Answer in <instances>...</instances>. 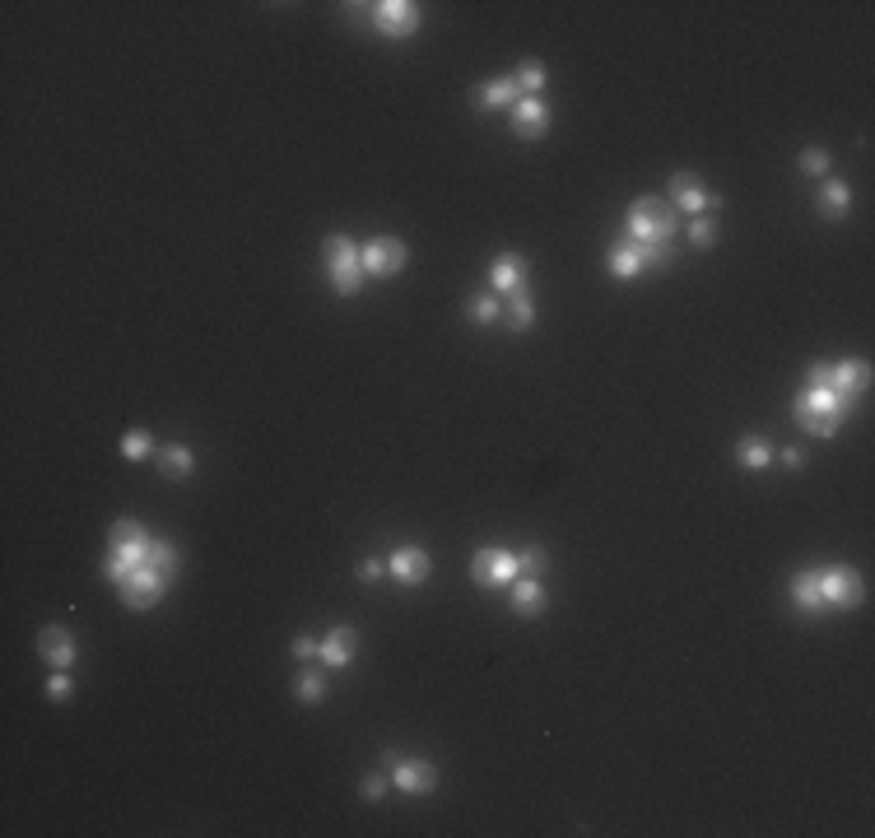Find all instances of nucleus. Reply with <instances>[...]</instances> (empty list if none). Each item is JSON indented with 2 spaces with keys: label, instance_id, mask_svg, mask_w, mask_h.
<instances>
[{
  "label": "nucleus",
  "instance_id": "nucleus-3",
  "mask_svg": "<svg viewBox=\"0 0 875 838\" xmlns=\"http://www.w3.org/2000/svg\"><path fill=\"white\" fill-rule=\"evenodd\" d=\"M322 261H326V280L336 289L340 298H354L364 289V247L345 238V233H331L322 247Z\"/></svg>",
  "mask_w": 875,
  "mask_h": 838
},
{
  "label": "nucleus",
  "instance_id": "nucleus-28",
  "mask_svg": "<svg viewBox=\"0 0 875 838\" xmlns=\"http://www.w3.org/2000/svg\"><path fill=\"white\" fill-rule=\"evenodd\" d=\"M796 168H801L806 177H824V173H829V149L806 145V149H801V159H796Z\"/></svg>",
  "mask_w": 875,
  "mask_h": 838
},
{
  "label": "nucleus",
  "instance_id": "nucleus-8",
  "mask_svg": "<svg viewBox=\"0 0 875 838\" xmlns=\"http://www.w3.org/2000/svg\"><path fill=\"white\" fill-rule=\"evenodd\" d=\"M471 578L480 582V587H512V582L522 578V568H517V555H512V550L485 545V550L471 555Z\"/></svg>",
  "mask_w": 875,
  "mask_h": 838
},
{
  "label": "nucleus",
  "instance_id": "nucleus-24",
  "mask_svg": "<svg viewBox=\"0 0 875 838\" xmlns=\"http://www.w3.org/2000/svg\"><path fill=\"white\" fill-rule=\"evenodd\" d=\"M736 461H741L745 471H768V466H773V447H768L764 438H745V443L736 447Z\"/></svg>",
  "mask_w": 875,
  "mask_h": 838
},
{
  "label": "nucleus",
  "instance_id": "nucleus-16",
  "mask_svg": "<svg viewBox=\"0 0 875 838\" xmlns=\"http://www.w3.org/2000/svg\"><path fill=\"white\" fill-rule=\"evenodd\" d=\"M508 117H512V131L522 140H540L550 131V103L545 98H517V108Z\"/></svg>",
  "mask_w": 875,
  "mask_h": 838
},
{
  "label": "nucleus",
  "instance_id": "nucleus-7",
  "mask_svg": "<svg viewBox=\"0 0 875 838\" xmlns=\"http://www.w3.org/2000/svg\"><path fill=\"white\" fill-rule=\"evenodd\" d=\"M629 233H633V243H671L675 210L661 205L657 196H638L629 205Z\"/></svg>",
  "mask_w": 875,
  "mask_h": 838
},
{
  "label": "nucleus",
  "instance_id": "nucleus-29",
  "mask_svg": "<svg viewBox=\"0 0 875 838\" xmlns=\"http://www.w3.org/2000/svg\"><path fill=\"white\" fill-rule=\"evenodd\" d=\"M149 452H154V438H149L145 429H131V433L122 438V457H126V461H145Z\"/></svg>",
  "mask_w": 875,
  "mask_h": 838
},
{
  "label": "nucleus",
  "instance_id": "nucleus-15",
  "mask_svg": "<svg viewBox=\"0 0 875 838\" xmlns=\"http://www.w3.org/2000/svg\"><path fill=\"white\" fill-rule=\"evenodd\" d=\"M354 648H359V634H354L350 624H336V629L322 638V648H317V662H322L326 671H345V666L354 662Z\"/></svg>",
  "mask_w": 875,
  "mask_h": 838
},
{
  "label": "nucleus",
  "instance_id": "nucleus-26",
  "mask_svg": "<svg viewBox=\"0 0 875 838\" xmlns=\"http://www.w3.org/2000/svg\"><path fill=\"white\" fill-rule=\"evenodd\" d=\"M508 317H512V331H531V322H536V303H531L526 289H517V294L508 298Z\"/></svg>",
  "mask_w": 875,
  "mask_h": 838
},
{
  "label": "nucleus",
  "instance_id": "nucleus-17",
  "mask_svg": "<svg viewBox=\"0 0 875 838\" xmlns=\"http://www.w3.org/2000/svg\"><path fill=\"white\" fill-rule=\"evenodd\" d=\"M489 284H494V294H503V298L526 289V257L522 252H499L494 266H489Z\"/></svg>",
  "mask_w": 875,
  "mask_h": 838
},
{
  "label": "nucleus",
  "instance_id": "nucleus-19",
  "mask_svg": "<svg viewBox=\"0 0 875 838\" xmlns=\"http://www.w3.org/2000/svg\"><path fill=\"white\" fill-rule=\"evenodd\" d=\"M38 652L52 662V671H70L75 666V638H70V629H42Z\"/></svg>",
  "mask_w": 875,
  "mask_h": 838
},
{
  "label": "nucleus",
  "instance_id": "nucleus-27",
  "mask_svg": "<svg viewBox=\"0 0 875 838\" xmlns=\"http://www.w3.org/2000/svg\"><path fill=\"white\" fill-rule=\"evenodd\" d=\"M298 699L303 703H322L326 699V676L317 671V666H308V671L298 676Z\"/></svg>",
  "mask_w": 875,
  "mask_h": 838
},
{
  "label": "nucleus",
  "instance_id": "nucleus-10",
  "mask_svg": "<svg viewBox=\"0 0 875 838\" xmlns=\"http://www.w3.org/2000/svg\"><path fill=\"white\" fill-rule=\"evenodd\" d=\"M815 578H820V601H824V610H829V606H843V610L862 606L866 582L857 578L852 568H820Z\"/></svg>",
  "mask_w": 875,
  "mask_h": 838
},
{
  "label": "nucleus",
  "instance_id": "nucleus-12",
  "mask_svg": "<svg viewBox=\"0 0 875 838\" xmlns=\"http://www.w3.org/2000/svg\"><path fill=\"white\" fill-rule=\"evenodd\" d=\"M387 778L396 792H405V797H429L433 787H438V769H433L429 759H391Z\"/></svg>",
  "mask_w": 875,
  "mask_h": 838
},
{
  "label": "nucleus",
  "instance_id": "nucleus-6",
  "mask_svg": "<svg viewBox=\"0 0 875 838\" xmlns=\"http://www.w3.org/2000/svg\"><path fill=\"white\" fill-rule=\"evenodd\" d=\"M806 387H834L838 396H857L871 387V364L866 359H843V364H810L806 368Z\"/></svg>",
  "mask_w": 875,
  "mask_h": 838
},
{
  "label": "nucleus",
  "instance_id": "nucleus-22",
  "mask_svg": "<svg viewBox=\"0 0 875 838\" xmlns=\"http://www.w3.org/2000/svg\"><path fill=\"white\" fill-rule=\"evenodd\" d=\"M820 210H824V219H843L852 210V191H848V182H838V177H829L824 182V196H820Z\"/></svg>",
  "mask_w": 875,
  "mask_h": 838
},
{
  "label": "nucleus",
  "instance_id": "nucleus-5",
  "mask_svg": "<svg viewBox=\"0 0 875 838\" xmlns=\"http://www.w3.org/2000/svg\"><path fill=\"white\" fill-rule=\"evenodd\" d=\"M675 261V247L671 243H615L610 247V275L615 280H638L643 271H661Z\"/></svg>",
  "mask_w": 875,
  "mask_h": 838
},
{
  "label": "nucleus",
  "instance_id": "nucleus-25",
  "mask_svg": "<svg viewBox=\"0 0 875 838\" xmlns=\"http://www.w3.org/2000/svg\"><path fill=\"white\" fill-rule=\"evenodd\" d=\"M512 80H517L522 98H540V89H545V66H540V61H522Z\"/></svg>",
  "mask_w": 875,
  "mask_h": 838
},
{
  "label": "nucleus",
  "instance_id": "nucleus-37",
  "mask_svg": "<svg viewBox=\"0 0 875 838\" xmlns=\"http://www.w3.org/2000/svg\"><path fill=\"white\" fill-rule=\"evenodd\" d=\"M382 573H387V564H382V559H364V564H359V582H377Z\"/></svg>",
  "mask_w": 875,
  "mask_h": 838
},
{
  "label": "nucleus",
  "instance_id": "nucleus-21",
  "mask_svg": "<svg viewBox=\"0 0 875 838\" xmlns=\"http://www.w3.org/2000/svg\"><path fill=\"white\" fill-rule=\"evenodd\" d=\"M191 466H196V457H191L187 443H168V447L159 452V471L168 475V480H187Z\"/></svg>",
  "mask_w": 875,
  "mask_h": 838
},
{
  "label": "nucleus",
  "instance_id": "nucleus-31",
  "mask_svg": "<svg viewBox=\"0 0 875 838\" xmlns=\"http://www.w3.org/2000/svg\"><path fill=\"white\" fill-rule=\"evenodd\" d=\"M689 243L694 247H713L717 243V224L708 215H699V219H689Z\"/></svg>",
  "mask_w": 875,
  "mask_h": 838
},
{
  "label": "nucleus",
  "instance_id": "nucleus-30",
  "mask_svg": "<svg viewBox=\"0 0 875 838\" xmlns=\"http://www.w3.org/2000/svg\"><path fill=\"white\" fill-rule=\"evenodd\" d=\"M499 294H480V298H471V322H480V326H489L494 317H499Z\"/></svg>",
  "mask_w": 875,
  "mask_h": 838
},
{
  "label": "nucleus",
  "instance_id": "nucleus-35",
  "mask_svg": "<svg viewBox=\"0 0 875 838\" xmlns=\"http://www.w3.org/2000/svg\"><path fill=\"white\" fill-rule=\"evenodd\" d=\"M391 778H382V773H373V778H364V801H382L387 797Z\"/></svg>",
  "mask_w": 875,
  "mask_h": 838
},
{
  "label": "nucleus",
  "instance_id": "nucleus-34",
  "mask_svg": "<svg viewBox=\"0 0 875 838\" xmlns=\"http://www.w3.org/2000/svg\"><path fill=\"white\" fill-rule=\"evenodd\" d=\"M317 648H322V638H312V634H298L294 643H289V652H294V657H303V662H312V657H317Z\"/></svg>",
  "mask_w": 875,
  "mask_h": 838
},
{
  "label": "nucleus",
  "instance_id": "nucleus-1",
  "mask_svg": "<svg viewBox=\"0 0 875 838\" xmlns=\"http://www.w3.org/2000/svg\"><path fill=\"white\" fill-rule=\"evenodd\" d=\"M173 578H177V545L154 541V545H149V559H145V564L131 568V573L117 582V592H122V606H126V610H149L163 592H168V587H173Z\"/></svg>",
  "mask_w": 875,
  "mask_h": 838
},
{
  "label": "nucleus",
  "instance_id": "nucleus-4",
  "mask_svg": "<svg viewBox=\"0 0 875 838\" xmlns=\"http://www.w3.org/2000/svg\"><path fill=\"white\" fill-rule=\"evenodd\" d=\"M149 545H154V536H149L140 522L122 517V522L112 527V545H108V564H103V578H108V582H122L131 568H140V564L149 559Z\"/></svg>",
  "mask_w": 875,
  "mask_h": 838
},
{
  "label": "nucleus",
  "instance_id": "nucleus-9",
  "mask_svg": "<svg viewBox=\"0 0 875 838\" xmlns=\"http://www.w3.org/2000/svg\"><path fill=\"white\" fill-rule=\"evenodd\" d=\"M373 28L391 42H405L419 33V5L415 0H382L373 5Z\"/></svg>",
  "mask_w": 875,
  "mask_h": 838
},
{
  "label": "nucleus",
  "instance_id": "nucleus-36",
  "mask_svg": "<svg viewBox=\"0 0 875 838\" xmlns=\"http://www.w3.org/2000/svg\"><path fill=\"white\" fill-rule=\"evenodd\" d=\"M778 461L787 466V471H801V466H806V452H801V447H782Z\"/></svg>",
  "mask_w": 875,
  "mask_h": 838
},
{
  "label": "nucleus",
  "instance_id": "nucleus-14",
  "mask_svg": "<svg viewBox=\"0 0 875 838\" xmlns=\"http://www.w3.org/2000/svg\"><path fill=\"white\" fill-rule=\"evenodd\" d=\"M429 568H433V559H429V550H419V545H401V550H391V559H387V573L401 582V587L429 582Z\"/></svg>",
  "mask_w": 875,
  "mask_h": 838
},
{
  "label": "nucleus",
  "instance_id": "nucleus-18",
  "mask_svg": "<svg viewBox=\"0 0 875 838\" xmlns=\"http://www.w3.org/2000/svg\"><path fill=\"white\" fill-rule=\"evenodd\" d=\"M517 98H522L517 80H512V75H499V80H485V84H480L475 103H480L485 112H512V108H517Z\"/></svg>",
  "mask_w": 875,
  "mask_h": 838
},
{
  "label": "nucleus",
  "instance_id": "nucleus-2",
  "mask_svg": "<svg viewBox=\"0 0 875 838\" xmlns=\"http://www.w3.org/2000/svg\"><path fill=\"white\" fill-rule=\"evenodd\" d=\"M848 410H852V401L838 396L834 387H806V392L796 396V424L806 433H815V438H834L843 429Z\"/></svg>",
  "mask_w": 875,
  "mask_h": 838
},
{
  "label": "nucleus",
  "instance_id": "nucleus-13",
  "mask_svg": "<svg viewBox=\"0 0 875 838\" xmlns=\"http://www.w3.org/2000/svg\"><path fill=\"white\" fill-rule=\"evenodd\" d=\"M717 201H722V196H713V191L703 187L694 173H675L671 177V205H675V210H685L689 219H699V215H708V210H717Z\"/></svg>",
  "mask_w": 875,
  "mask_h": 838
},
{
  "label": "nucleus",
  "instance_id": "nucleus-20",
  "mask_svg": "<svg viewBox=\"0 0 875 838\" xmlns=\"http://www.w3.org/2000/svg\"><path fill=\"white\" fill-rule=\"evenodd\" d=\"M540 606H545V582L531 578V573H522V578L512 582V610L531 620V615H540Z\"/></svg>",
  "mask_w": 875,
  "mask_h": 838
},
{
  "label": "nucleus",
  "instance_id": "nucleus-11",
  "mask_svg": "<svg viewBox=\"0 0 875 838\" xmlns=\"http://www.w3.org/2000/svg\"><path fill=\"white\" fill-rule=\"evenodd\" d=\"M405 266H410V247H405L401 238H373V243L364 247V275H373V280H391V275H401Z\"/></svg>",
  "mask_w": 875,
  "mask_h": 838
},
{
  "label": "nucleus",
  "instance_id": "nucleus-33",
  "mask_svg": "<svg viewBox=\"0 0 875 838\" xmlns=\"http://www.w3.org/2000/svg\"><path fill=\"white\" fill-rule=\"evenodd\" d=\"M517 568H522V573H531V578H540V568H545V550H540V545H526L522 555H517Z\"/></svg>",
  "mask_w": 875,
  "mask_h": 838
},
{
  "label": "nucleus",
  "instance_id": "nucleus-32",
  "mask_svg": "<svg viewBox=\"0 0 875 838\" xmlns=\"http://www.w3.org/2000/svg\"><path fill=\"white\" fill-rule=\"evenodd\" d=\"M70 694H75V680H70V671H56V676L47 680V699H52V703H66Z\"/></svg>",
  "mask_w": 875,
  "mask_h": 838
},
{
  "label": "nucleus",
  "instance_id": "nucleus-23",
  "mask_svg": "<svg viewBox=\"0 0 875 838\" xmlns=\"http://www.w3.org/2000/svg\"><path fill=\"white\" fill-rule=\"evenodd\" d=\"M792 601L806 610V615L824 610V601H820V578H815V573H796V578H792Z\"/></svg>",
  "mask_w": 875,
  "mask_h": 838
}]
</instances>
